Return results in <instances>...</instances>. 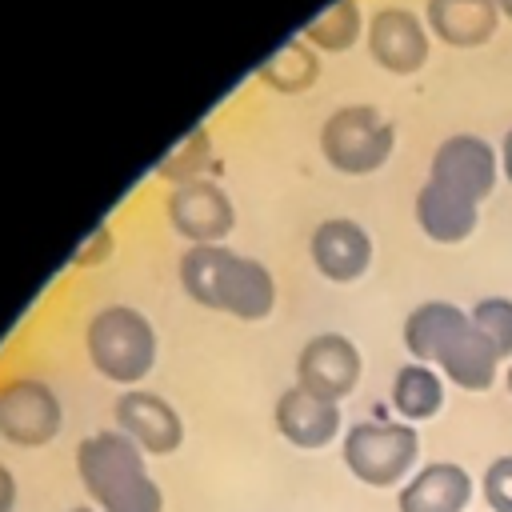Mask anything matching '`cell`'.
I'll list each match as a JSON object with an SVG mask.
<instances>
[{"label":"cell","mask_w":512,"mask_h":512,"mask_svg":"<svg viewBox=\"0 0 512 512\" xmlns=\"http://www.w3.org/2000/svg\"><path fill=\"white\" fill-rule=\"evenodd\" d=\"M272 420H276V432H280L292 448H304V452L328 448L336 436H344L340 404H332V400H324V396H312V392H304L300 384H292V388H284V392L276 396Z\"/></svg>","instance_id":"cell-14"},{"label":"cell","mask_w":512,"mask_h":512,"mask_svg":"<svg viewBox=\"0 0 512 512\" xmlns=\"http://www.w3.org/2000/svg\"><path fill=\"white\" fill-rule=\"evenodd\" d=\"M108 252H112V228H108V224H96V232L80 244V252L72 256V264H76V268L100 264V260H108Z\"/></svg>","instance_id":"cell-24"},{"label":"cell","mask_w":512,"mask_h":512,"mask_svg":"<svg viewBox=\"0 0 512 512\" xmlns=\"http://www.w3.org/2000/svg\"><path fill=\"white\" fill-rule=\"evenodd\" d=\"M360 372H364L360 348L344 332H316L312 340H304V348L296 356V384L332 404H340L344 396L356 392Z\"/></svg>","instance_id":"cell-8"},{"label":"cell","mask_w":512,"mask_h":512,"mask_svg":"<svg viewBox=\"0 0 512 512\" xmlns=\"http://www.w3.org/2000/svg\"><path fill=\"white\" fill-rule=\"evenodd\" d=\"M396 148V124L372 104H344L320 128V152L336 172L368 176L388 164Z\"/></svg>","instance_id":"cell-6"},{"label":"cell","mask_w":512,"mask_h":512,"mask_svg":"<svg viewBox=\"0 0 512 512\" xmlns=\"http://www.w3.org/2000/svg\"><path fill=\"white\" fill-rule=\"evenodd\" d=\"M308 252H312V264H316V272L324 280L352 284L372 264V236H368L364 224H356L348 216H328V220H320L312 228Z\"/></svg>","instance_id":"cell-13"},{"label":"cell","mask_w":512,"mask_h":512,"mask_svg":"<svg viewBox=\"0 0 512 512\" xmlns=\"http://www.w3.org/2000/svg\"><path fill=\"white\" fill-rule=\"evenodd\" d=\"M476 220H480V204L448 184L424 180V188L416 192V224L436 244H464L476 232Z\"/></svg>","instance_id":"cell-16"},{"label":"cell","mask_w":512,"mask_h":512,"mask_svg":"<svg viewBox=\"0 0 512 512\" xmlns=\"http://www.w3.org/2000/svg\"><path fill=\"white\" fill-rule=\"evenodd\" d=\"M180 284L200 308L228 312L236 320H264L276 304L272 272L220 244H192L180 256Z\"/></svg>","instance_id":"cell-2"},{"label":"cell","mask_w":512,"mask_h":512,"mask_svg":"<svg viewBox=\"0 0 512 512\" xmlns=\"http://www.w3.org/2000/svg\"><path fill=\"white\" fill-rule=\"evenodd\" d=\"M424 24L432 28L436 40L452 48H480L496 36L500 8L496 0H428Z\"/></svg>","instance_id":"cell-17"},{"label":"cell","mask_w":512,"mask_h":512,"mask_svg":"<svg viewBox=\"0 0 512 512\" xmlns=\"http://www.w3.org/2000/svg\"><path fill=\"white\" fill-rule=\"evenodd\" d=\"M428 180L448 184V188H456L480 204L496 188V148L476 132H452L436 144L432 164H428Z\"/></svg>","instance_id":"cell-10"},{"label":"cell","mask_w":512,"mask_h":512,"mask_svg":"<svg viewBox=\"0 0 512 512\" xmlns=\"http://www.w3.org/2000/svg\"><path fill=\"white\" fill-rule=\"evenodd\" d=\"M216 168H220V164H216V156H212V136H208L204 124H196V128H188L184 140L156 164V176H160V180H172V184H192V180H200L204 172H216Z\"/></svg>","instance_id":"cell-21"},{"label":"cell","mask_w":512,"mask_h":512,"mask_svg":"<svg viewBox=\"0 0 512 512\" xmlns=\"http://www.w3.org/2000/svg\"><path fill=\"white\" fill-rule=\"evenodd\" d=\"M428 24L412 8H380L368 20V52L384 72L412 76L428 64Z\"/></svg>","instance_id":"cell-11"},{"label":"cell","mask_w":512,"mask_h":512,"mask_svg":"<svg viewBox=\"0 0 512 512\" xmlns=\"http://www.w3.org/2000/svg\"><path fill=\"white\" fill-rule=\"evenodd\" d=\"M392 408L404 424H420V420H432L440 408H444V376L432 368V364H400L396 376H392Z\"/></svg>","instance_id":"cell-18"},{"label":"cell","mask_w":512,"mask_h":512,"mask_svg":"<svg viewBox=\"0 0 512 512\" xmlns=\"http://www.w3.org/2000/svg\"><path fill=\"white\" fill-rule=\"evenodd\" d=\"M404 348L412 360L432 364L444 380H452L464 392H488L496 380L500 356L472 324V312H464L452 300H424L404 316Z\"/></svg>","instance_id":"cell-1"},{"label":"cell","mask_w":512,"mask_h":512,"mask_svg":"<svg viewBox=\"0 0 512 512\" xmlns=\"http://www.w3.org/2000/svg\"><path fill=\"white\" fill-rule=\"evenodd\" d=\"M472 476L464 464L456 460H432L424 468H416L400 492H396V508L400 512H464L472 504Z\"/></svg>","instance_id":"cell-15"},{"label":"cell","mask_w":512,"mask_h":512,"mask_svg":"<svg viewBox=\"0 0 512 512\" xmlns=\"http://www.w3.org/2000/svg\"><path fill=\"white\" fill-rule=\"evenodd\" d=\"M496 8H500V16H508V20H512V0H496Z\"/></svg>","instance_id":"cell-27"},{"label":"cell","mask_w":512,"mask_h":512,"mask_svg":"<svg viewBox=\"0 0 512 512\" xmlns=\"http://www.w3.org/2000/svg\"><path fill=\"white\" fill-rule=\"evenodd\" d=\"M64 428V404L52 384L12 376L0 384V440L16 448H44Z\"/></svg>","instance_id":"cell-7"},{"label":"cell","mask_w":512,"mask_h":512,"mask_svg":"<svg viewBox=\"0 0 512 512\" xmlns=\"http://www.w3.org/2000/svg\"><path fill=\"white\" fill-rule=\"evenodd\" d=\"M500 172H504V180L512 184V128H508L504 140H500Z\"/></svg>","instance_id":"cell-26"},{"label":"cell","mask_w":512,"mask_h":512,"mask_svg":"<svg viewBox=\"0 0 512 512\" xmlns=\"http://www.w3.org/2000/svg\"><path fill=\"white\" fill-rule=\"evenodd\" d=\"M68 512H96V508H88V504H76V508H68Z\"/></svg>","instance_id":"cell-29"},{"label":"cell","mask_w":512,"mask_h":512,"mask_svg":"<svg viewBox=\"0 0 512 512\" xmlns=\"http://www.w3.org/2000/svg\"><path fill=\"white\" fill-rule=\"evenodd\" d=\"M344 468L368 488H400L420 460V432L404 420H360L340 436Z\"/></svg>","instance_id":"cell-5"},{"label":"cell","mask_w":512,"mask_h":512,"mask_svg":"<svg viewBox=\"0 0 512 512\" xmlns=\"http://www.w3.org/2000/svg\"><path fill=\"white\" fill-rule=\"evenodd\" d=\"M256 76H260L268 88L292 96V92H304V88L316 84V76H320V60H316L312 44L300 36V40H284V44L256 68Z\"/></svg>","instance_id":"cell-19"},{"label":"cell","mask_w":512,"mask_h":512,"mask_svg":"<svg viewBox=\"0 0 512 512\" xmlns=\"http://www.w3.org/2000/svg\"><path fill=\"white\" fill-rule=\"evenodd\" d=\"M168 220L172 228L192 240V244H216L232 232L236 212L228 192L216 180H192V184H176L168 196Z\"/></svg>","instance_id":"cell-12"},{"label":"cell","mask_w":512,"mask_h":512,"mask_svg":"<svg viewBox=\"0 0 512 512\" xmlns=\"http://www.w3.org/2000/svg\"><path fill=\"white\" fill-rule=\"evenodd\" d=\"M112 416H116V428L148 456H172L180 444H184V420L180 412L160 396V392H148V388H124L112 404Z\"/></svg>","instance_id":"cell-9"},{"label":"cell","mask_w":512,"mask_h":512,"mask_svg":"<svg viewBox=\"0 0 512 512\" xmlns=\"http://www.w3.org/2000/svg\"><path fill=\"white\" fill-rule=\"evenodd\" d=\"M76 476L96 500V512H164V492L148 476L144 452L120 428L92 432L76 444Z\"/></svg>","instance_id":"cell-3"},{"label":"cell","mask_w":512,"mask_h":512,"mask_svg":"<svg viewBox=\"0 0 512 512\" xmlns=\"http://www.w3.org/2000/svg\"><path fill=\"white\" fill-rule=\"evenodd\" d=\"M360 32H364V16L356 0H332L320 16L304 24V40L320 52H344L360 40Z\"/></svg>","instance_id":"cell-20"},{"label":"cell","mask_w":512,"mask_h":512,"mask_svg":"<svg viewBox=\"0 0 512 512\" xmlns=\"http://www.w3.org/2000/svg\"><path fill=\"white\" fill-rule=\"evenodd\" d=\"M16 508V476L12 468L0 460V512H12Z\"/></svg>","instance_id":"cell-25"},{"label":"cell","mask_w":512,"mask_h":512,"mask_svg":"<svg viewBox=\"0 0 512 512\" xmlns=\"http://www.w3.org/2000/svg\"><path fill=\"white\" fill-rule=\"evenodd\" d=\"M480 492H484V504L492 512H512V452L508 456H496L484 476H480Z\"/></svg>","instance_id":"cell-23"},{"label":"cell","mask_w":512,"mask_h":512,"mask_svg":"<svg viewBox=\"0 0 512 512\" xmlns=\"http://www.w3.org/2000/svg\"><path fill=\"white\" fill-rule=\"evenodd\" d=\"M504 384H508V396H512V364H508V376H504Z\"/></svg>","instance_id":"cell-28"},{"label":"cell","mask_w":512,"mask_h":512,"mask_svg":"<svg viewBox=\"0 0 512 512\" xmlns=\"http://www.w3.org/2000/svg\"><path fill=\"white\" fill-rule=\"evenodd\" d=\"M472 324L492 344V352L512 364V296H480L472 304Z\"/></svg>","instance_id":"cell-22"},{"label":"cell","mask_w":512,"mask_h":512,"mask_svg":"<svg viewBox=\"0 0 512 512\" xmlns=\"http://www.w3.org/2000/svg\"><path fill=\"white\" fill-rule=\"evenodd\" d=\"M84 348L104 380L136 388L156 364V328L140 308L108 304L88 320Z\"/></svg>","instance_id":"cell-4"}]
</instances>
